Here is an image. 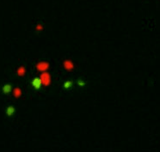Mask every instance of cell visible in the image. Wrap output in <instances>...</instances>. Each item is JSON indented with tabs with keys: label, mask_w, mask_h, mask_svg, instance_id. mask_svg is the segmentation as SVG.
<instances>
[{
	"label": "cell",
	"mask_w": 160,
	"mask_h": 152,
	"mask_svg": "<svg viewBox=\"0 0 160 152\" xmlns=\"http://www.w3.org/2000/svg\"><path fill=\"white\" fill-rule=\"evenodd\" d=\"M76 84L78 85V88L83 89V88H85V87L86 86L87 83H86L83 78H78V79L76 81Z\"/></svg>",
	"instance_id": "5"
},
{
	"label": "cell",
	"mask_w": 160,
	"mask_h": 152,
	"mask_svg": "<svg viewBox=\"0 0 160 152\" xmlns=\"http://www.w3.org/2000/svg\"><path fill=\"white\" fill-rule=\"evenodd\" d=\"M12 89H13V85H12V84L8 83V84H3L2 86L1 92L4 96H8V95H10L12 92Z\"/></svg>",
	"instance_id": "2"
},
{
	"label": "cell",
	"mask_w": 160,
	"mask_h": 152,
	"mask_svg": "<svg viewBox=\"0 0 160 152\" xmlns=\"http://www.w3.org/2000/svg\"><path fill=\"white\" fill-rule=\"evenodd\" d=\"M74 81L72 80V79H68V80H66L64 83H63V84H62V89H64V90H71V89H73V87H74Z\"/></svg>",
	"instance_id": "4"
},
{
	"label": "cell",
	"mask_w": 160,
	"mask_h": 152,
	"mask_svg": "<svg viewBox=\"0 0 160 152\" xmlns=\"http://www.w3.org/2000/svg\"><path fill=\"white\" fill-rule=\"evenodd\" d=\"M31 85H32V87H33V89L35 90H40L41 89V87H42V82H41V80L40 77H34L32 79Z\"/></svg>",
	"instance_id": "3"
},
{
	"label": "cell",
	"mask_w": 160,
	"mask_h": 152,
	"mask_svg": "<svg viewBox=\"0 0 160 152\" xmlns=\"http://www.w3.org/2000/svg\"><path fill=\"white\" fill-rule=\"evenodd\" d=\"M5 115L8 117V118H13L15 115H16V113H17V109L16 107L13 106V105H9L6 107L5 108Z\"/></svg>",
	"instance_id": "1"
}]
</instances>
